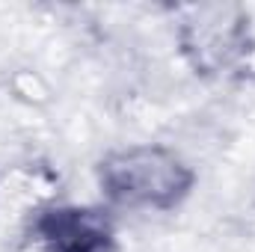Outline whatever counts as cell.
I'll return each mask as SVG.
<instances>
[{"label": "cell", "instance_id": "3", "mask_svg": "<svg viewBox=\"0 0 255 252\" xmlns=\"http://www.w3.org/2000/svg\"><path fill=\"white\" fill-rule=\"evenodd\" d=\"M27 238L39 252H119V226L107 205L51 202L42 205L27 226Z\"/></svg>", "mask_w": 255, "mask_h": 252}, {"label": "cell", "instance_id": "1", "mask_svg": "<svg viewBox=\"0 0 255 252\" xmlns=\"http://www.w3.org/2000/svg\"><path fill=\"white\" fill-rule=\"evenodd\" d=\"M193 163L163 142H128L104 151L95 163L101 205L133 214H175L196 193Z\"/></svg>", "mask_w": 255, "mask_h": 252}, {"label": "cell", "instance_id": "2", "mask_svg": "<svg viewBox=\"0 0 255 252\" xmlns=\"http://www.w3.org/2000/svg\"><path fill=\"white\" fill-rule=\"evenodd\" d=\"M175 48L187 68L202 80L226 83L244 77L255 54L250 12L235 3L187 6L178 12Z\"/></svg>", "mask_w": 255, "mask_h": 252}]
</instances>
